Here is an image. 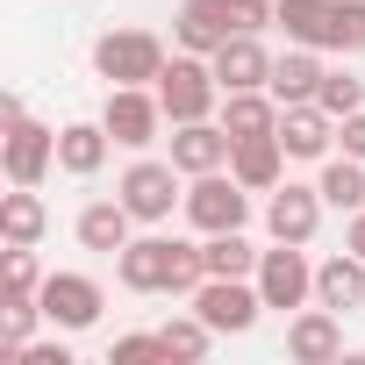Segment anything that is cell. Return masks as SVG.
<instances>
[{
	"label": "cell",
	"instance_id": "ba28073f",
	"mask_svg": "<svg viewBox=\"0 0 365 365\" xmlns=\"http://www.w3.org/2000/svg\"><path fill=\"white\" fill-rule=\"evenodd\" d=\"M258 294H265V308H279V315H294V308H308L315 301V265L301 258V244H272L265 258H258Z\"/></svg>",
	"mask_w": 365,
	"mask_h": 365
},
{
	"label": "cell",
	"instance_id": "836d02e7",
	"mask_svg": "<svg viewBox=\"0 0 365 365\" xmlns=\"http://www.w3.org/2000/svg\"><path fill=\"white\" fill-rule=\"evenodd\" d=\"M344 251H358V258H365V208L351 215V230H344Z\"/></svg>",
	"mask_w": 365,
	"mask_h": 365
},
{
	"label": "cell",
	"instance_id": "277c9868",
	"mask_svg": "<svg viewBox=\"0 0 365 365\" xmlns=\"http://www.w3.org/2000/svg\"><path fill=\"white\" fill-rule=\"evenodd\" d=\"M93 72H101L108 86H158L165 43H158L150 29H108V36L93 43Z\"/></svg>",
	"mask_w": 365,
	"mask_h": 365
},
{
	"label": "cell",
	"instance_id": "30bf717a",
	"mask_svg": "<svg viewBox=\"0 0 365 365\" xmlns=\"http://www.w3.org/2000/svg\"><path fill=\"white\" fill-rule=\"evenodd\" d=\"M0 165H8V179L15 187H43L51 179V165H58V129H43V122H8V143H0Z\"/></svg>",
	"mask_w": 365,
	"mask_h": 365
},
{
	"label": "cell",
	"instance_id": "4316f807",
	"mask_svg": "<svg viewBox=\"0 0 365 365\" xmlns=\"http://www.w3.org/2000/svg\"><path fill=\"white\" fill-rule=\"evenodd\" d=\"M158 336H165V358H179V365H201V358H208V344H215V329H208L201 315H172Z\"/></svg>",
	"mask_w": 365,
	"mask_h": 365
},
{
	"label": "cell",
	"instance_id": "7402d4cb",
	"mask_svg": "<svg viewBox=\"0 0 365 365\" xmlns=\"http://www.w3.org/2000/svg\"><path fill=\"white\" fill-rule=\"evenodd\" d=\"M129 230H136V215L122 208V194H115V201H86V208H79V244H86V251H101V258H115V251L129 244Z\"/></svg>",
	"mask_w": 365,
	"mask_h": 365
},
{
	"label": "cell",
	"instance_id": "484cf974",
	"mask_svg": "<svg viewBox=\"0 0 365 365\" xmlns=\"http://www.w3.org/2000/svg\"><path fill=\"white\" fill-rule=\"evenodd\" d=\"M279 29H287V43L322 51V36H329V0H279Z\"/></svg>",
	"mask_w": 365,
	"mask_h": 365
},
{
	"label": "cell",
	"instance_id": "603a6c76",
	"mask_svg": "<svg viewBox=\"0 0 365 365\" xmlns=\"http://www.w3.org/2000/svg\"><path fill=\"white\" fill-rule=\"evenodd\" d=\"M201 258H208V279H251L265 251H251V237H244V230H215V237L201 244Z\"/></svg>",
	"mask_w": 365,
	"mask_h": 365
},
{
	"label": "cell",
	"instance_id": "ac0fdd59",
	"mask_svg": "<svg viewBox=\"0 0 365 365\" xmlns=\"http://www.w3.org/2000/svg\"><path fill=\"white\" fill-rule=\"evenodd\" d=\"M315 301H322V308H336V315L365 308V258H358V251L322 258V265H315Z\"/></svg>",
	"mask_w": 365,
	"mask_h": 365
},
{
	"label": "cell",
	"instance_id": "d6a6232c",
	"mask_svg": "<svg viewBox=\"0 0 365 365\" xmlns=\"http://www.w3.org/2000/svg\"><path fill=\"white\" fill-rule=\"evenodd\" d=\"M22 365H72L65 344H22Z\"/></svg>",
	"mask_w": 365,
	"mask_h": 365
},
{
	"label": "cell",
	"instance_id": "7a4b0ae2",
	"mask_svg": "<svg viewBox=\"0 0 365 365\" xmlns=\"http://www.w3.org/2000/svg\"><path fill=\"white\" fill-rule=\"evenodd\" d=\"M158 101H165L172 122H208V115L222 108V79H215L208 58L179 51V58H165V72H158Z\"/></svg>",
	"mask_w": 365,
	"mask_h": 365
},
{
	"label": "cell",
	"instance_id": "4fadbf2b",
	"mask_svg": "<svg viewBox=\"0 0 365 365\" xmlns=\"http://www.w3.org/2000/svg\"><path fill=\"white\" fill-rule=\"evenodd\" d=\"M230 150H237V136L208 115V122H172V165L187 172V179H201V172H222L230 165Z\"/></svg>",
	"mask_w": 365,
	"mask_h": 365
},
{
	"label": "cell",
	"instance_id": "f1b7e54d",
	"mask_svg": "<svg viewBox=\"0 0 365 365\" xmlns=\"http://www.w3.org/2000/svg\"><path fill=\"white\" fill-rule=\"evenodd\" d=\"M315 101L344 122V115H358V108H365V79H351V72H322V93H315Z\"/></svg>",
	"mask_w": 365,
	"mask_h": 365
},
{
	"label": "cell",
	"instance_id": "1f68e13d",
	"mask_svg": "<svg viewBox=\"0 0 365 365\" xmlns=\"http://www.w3.org/2000/svg\"><path fill=\"white\" fill-rule=\"evenodd\" d=\"M336 143H344V158H365V108L336 122Z\"/></svg>",
	"mask_w": 365,
	"mask_h": 365
},
{
	"label": "cell",
	"instance_id": "cb8c5ba5",
	"mask_svg": "<svg viewBox=\"0 0 365 365\" xmlns=\"http://www.w3.org/2000/svg\"><path fill=\"white\" fill-rule=\"evenodd\" d=\"M43 194L36 187H15V194H0V237H8V244H36L43 237Z\"/></svg>",
	"mask_w": 365,
	"mask_h": 365
},
{
	"label": "cell",
	"instance_id": "83f0119b",
	"mask_svg": "<svg viewBox=\"0 0 365 365\" xmlns=\"http://www.w3.org/2000/svg\"><path fill=\"white\" fill-rule=\"evenodd\" d=\"M322 51H336V58L365 51V0H329V36H322Z\"/></svg>",
	"mask_w": 365,
	"mask_h": 365
},
{
	"label": "cell",
	"instance_id": "52a82bcc",
	"mask_svg": "<svg viewBox=\"0 0 365 365\" xmlns=\"http://www.w3.org/2000/svg\"><path fill=\"white\" fill-rule=\"evenodd\" d=\"M194 315H201L215 336H244V329H258V315H265V294H258V279H201V294H194Z\"/></svg>",
	"mask_w": 365,
	"mask_h": 365
},
{
	"label": "cell",
	"instance_id": "8992f818",
	"mask_svg": "<svg viewBox=\"0 0 365 365\" xmlns=\"http://www.w3.org/2000/svg\"><path fill=\"white\" fill-rule=\"evenodd\" d=\"M101 122H108V136H115L122 150H150V143H158V129H165L172 115H165L158 86H108Z\"/></svg>",
	"mask_w": 365,
	"mask_h": 365
},
{
	"label": "cell",
	"instance_id": "d4e9b609",
	"mask_svg": "<svg viewBox=\"0 0 365 365\" xmlns=\"http://www.w3.org/2000/svg\"><path fill=\"white\" fill-rule=\"evenodd\" d=\"M315 187H322V201H329V208L358 215V208H365V158H329Z\"/></svg>",
	"mask_w": 365,
	"mask_h": 365
},
{
	"label": "cell",
	"instance_id": "d6986e66",
	"mask_svg": "<svg viewBox=\"0 0 365 365\" xmlns=\"http://www.w3.org/2000/svg\"><path fill=\"white\" fill-rule=\"evenodd\" d=\"M230 172L244 179L251 194H272L279 179H287V143H279V136H244V143L230 150Z\"/></svg>",
	"mask_w": 365,
	"mask_h": 365
},
{
	"label": "cell",
	"instance_id": "8fae6325",
	"mask_svg": "<svg viewBox=\"0 0 365 365\" xmlns=\"http://www.w3.org/2000/svg\"><path fill=\"white\" fill-rule=\"evenodd\" d=\"M43 322H58V329H93L101 322V279H86V272H43Z\"/></svg>",
	"mask_w": 365,
	"mask_h": 365
},
{
	"label": "cell",
	"instance_id": "6da1fadb",
	"mask_svg": "<svg viewBox=\"0 0 365 365\" xmlns=\"http://www.w3.org/2000/svg\"><path fill=\"white\" fill-rule=\"evenodd\" d=\"M115 279L129 287V294H201V279H208V258H201V244H172V237H129L122 251H115Z\"/></svg>",
	"mask_w": 365,
	"mask_h": 365
},
{
	"label": "cell",
	"instance_id": "5b68a950",
	"mask_svg": "<svg viewBox=\"0 0 365 365\" xmlns=\"http://www.w3.org/2000/svg\"><path fill=\"white\" fill-rule=\"evenodd\" d=\"M244 215H251V187H244L230 165L187 179V222H194L201 237H215V230H244Z\"/></svg>",
	"mask_w": 365,
	"mask_h": 365
},
{
	"label": "cell",
	"instance_id": "e0dca14e",
	"mask_svg": "<svg viewBox=\"0 0 365 365\" xmlns=\"http://www.w3.org/2000/svg\"><path fill=\"white\" fill-rule=\"evenodd\" d=\"M322 72H329V65H322L308 43H294L287 58H272V79H265V86H272V101H279V108H301V101H315V93H322Z\"/></svg>",
	"mask_w": 365,
	"mask_h": 365
},
{
	"label": "cell",
	"instance_id": "9c48e42d",
	"mask_svg": "<svg viewBox=\"0 0 365 365\" xmlns=\"http://www.w3.org/2000/svg\"><path fill=\"white\" fill-rule=\"evenodd\" d=\"M322 187H294V179H279V187L265 194V230H272V244H315V230H322Z\"/></svg>",
	"mask_w": 365,
	"mask_h": 365
},
{
	"label": "cell",
	"instance_id": "4dcf8cb0",
	"mask_svg": "<svg viewBox=\"0 0 365 365\" xmlns=\"http://www.w3.org/2000/svg\"><path fill=\"white\" fill-rule=\"evenodd\" d=\"M165 358V336L150 329V336H115V351H108V365H158ZM172 365V358H165Z\"/></svg>",
	"mask_w": 365,
	"mask_h": 365
},
{
	"label": "cell",
	"instance_id": "5bb4252c",
	"mask_svg": "<svg viewBox=\"0 0 365 365\" xmlns=\"http://www.w3.org/2000/svg\"><path fill=\"white\" fill-rule=\"evenodd\" d=\"M172 36H179V51L215 58V51L237 36V8H230V0H187V8L172 15Z\"/></svg>",
	"mask_w": 365,
	"mask_h": 365
},
{
	"label": "cell",
	"instance_id": "9a60e30c",
	"mask_svg": "<svg viewBox=\"0 0 365 365\" xmlns=\"http://www.w3.org/2000/svg\"><path fill=\"white\" fill-rule=\"evenodd\" d=\"M208 65H215L222 93H251V86H265V79H272V51H265L251 29H237V36H230V43H222Z\"/></svg>",
	"mask_w": 365,
	"mask_h": 365
},
{
	"label": "cell",
	"instance_id": "2e32d148",
	"mask_svg": "<svg viewBox=\"0 0 365 365\" xmlns=\"http://www.w3.org/2000/svg\"><path fill=\"white\" fill-rule=\"evenodd\" d=\"M279 143H287V158H329V143H336V115H329L322 101L279 108Z\"/></svg>",
	"mask_w": 365,
	"mask_h": 365
},
{
	"label": "cell",
	"instance_id": "7c38bea8",
	"mask_svg": "<svg viewBox=\"0 0 365 365\" xmlns=\"http://www.w3.org/2000/svg\"><path fill=\"white\" fill-rule=\"evenodd\" d=\"M287 358L294 365H329V358H344V315L336 308H294L287 315Z\"/></svg>",
	"mask_w": 365,
	"mask_h": 365
},
{
	"label": "cell",
	"instance_id": "3957f363",
	"mask_svg": "<svg viewBox=\"0 0 365 365\" xmlns=\"http://www.w3.org/2000/svg\"><path fill=\"white\" fill-rule=\"evenodd\" d=\"M179 179H187V172H179L172 158H136L115 194H122V208L136 222H172V208H187V187H179Z\"/></svg>",
	"mask_w": 365,
	"mask_h": 365
},
{
	"label": "cell",
	"instance_id": "44dd1931",
	"mask_svg": "<svg viewBox=\"0 0 365 365\" xmlns=\"http://www.w3.org/2000/svg\"><path fill=\"white\" fill-rule=\"evenodd\" d=\"M222 129L244 143V136H279V101L272 86H251V93H222Z\"/></svg>",
	"mask_w": 365,
	"mask_h": 365
},
{
	"label": "cell",
	"instance_id": "ffe728a7",
	"mask_svg": "<svg viewBox=\"0 0 365 365\" xmlns=\"http://www.w3.org/2000/svg\"><path fill=\"white\" fill-rule=\"evenodd\" d=\"M108 122H65L58 129V172H72V179H93L101 165H108Z\"/></svg>",
	"mask_w": 365,
	"mask_h": 365
},
{
	"label": "cell",
	"instance_id": "f546056e",
	"mask_svg": "<svg viewBox=\"0 0 365 365\" xmlns=\"http://www.w3.org/2000/svg\"><path fill=\"white\" fill-rule=\"evenodd\" d=\"M8 294H15V301H36V294H43V272H36V244H8Z\"/></svg>",
	"mask_w": 365,
	"mask_h": 365
}]
</instances>
